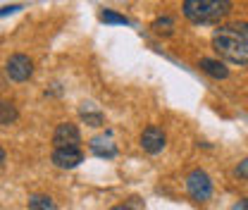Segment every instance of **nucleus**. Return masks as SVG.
I'll use <instances>...</instances> for the list:
<instances>
[{
	"mask_svg": "<svg viewBox=\"0 0 248 210\" xmlns=\"http://www.w3.org/2000/svg\"><path fill=\"white\" fill-rule=\"evenodd\" d=\"M89 148H91V153L98 155V158H115V155H117L115 144H110V141H105V139H91Z\"/></svg>",
	"mask_w": 248,
	"mask_h": 210,
	"instance_id": "nucleus-9",
	"label": "nucleus"
},
{
	"mask_svg": "<svg viewBox=\"0 0 248 210\" xmlns=\"http://www.w3.org/2000/svg\"><path fill=\"white\" fill-rule=\"evenodd\" d=\"M232 210H248V198H241V201H239Z\"/></svg>",
	"mask_w": 248,
	"mask_h": 210,
	"instance_id": "nucleus-17",
	"label": "nucleus"
},
{
	"mask_svg": "<svg viewBox=\"0 0 248 210\" xmlns=\"http://www.w3.org/2000/svg\"><path fill=\"white\" fill-rule=\"evenodd\" d=\"M5 72H7V77L12 81H27L31 74H33V62L24 53H15L7 60V65H5Z\"/></svg>",
	"mask_w": 248,
	"mask_h": 210,
	"instance_id": "nucleus-5",
	"label": "nucleus"
},
{
	"mask_svg": "<svg viewBox=\"0 0 248 210\" xmlns=\"http://www.w3.org/2000/svg\"><path fill=\"white\" fill-rule=\"evenodd\" d=\"M100 19L105 22V24H129V19L124 17V15H120V12H115V10H103L100 12Z\"/></svg>",
	"mask_w": 248,
	"mask_h": 210,
	"instance_id": "nucleus-12",
	"label": "nucleus"
},
{
	"mask_svg": "<svg viewBox=\"0 0 248 210\" xmlns=\"http://www.w3.org/2000/svg\"><path fill=\"white\" fill-rule=\"evenodd\" d=\"M182 12L191 24H215L232 12V0H184Z\"/></svg>",
	"mask_w": 248,
	"mask_h": 210,
	"instance_id": "nucleus-2",
	"label": "nucleus"
},
{
	"mask_svg": "<svg viewBox=\"0 0 248 210\" xmlns=\"http://www.w3.org/2000/svg\"><path fill=\"white\" fill-rule=\"evenodd\" d=\"M234 177H236V179L248 181V158H244V160L234 167Z\"/></svg>",
	"mask_w": 248,
	"mask_h": 210,
	"instance_id": "nucleus-15",
	"label": "nucleus"
},
{
	"mask_svg": "<svg viewBox=\"0 0 248 210\" xmlns=\"http://www.w3.org/2000/svg\"><path fill=\"white\" fill-rule=\"evenodd\" d=\"M139 144H141V148L146 150V153H160V150L167 146V136H165V131L160 129V127H155V124H148L143 131H141V136H139Z\"/></svg>",
	"mask_w": 248,
	"mask_h": 210,
	"instance_id": "nucleus-6",
	"label": "nucleus"
},
{
	"mask_svg": "<svg viewBox=\"0 0 248 210\" xmlns=\"http://www.w3.org/2000/svg\"><path fill=\"white\" fill-rule=\"evenodd\" d=\"M17 10H22V5H7V7H0V17H2V15H12V12H17Z\"/></svg>",
	"mask_w": 248,
	"mask_h": 210,
	"instance_id": "nucleus-16",
	"label": "nucleus"
},
{
	"mask_svg": "<svg viewBox=\"0 0 248 210\" xmlns=\"http://www.w3.org/2000/svg\"><path fill=\"white\" fill-rule=\"evenodd\" d=\"M50 160L60 170H74L84 162V153H81L79 146H62V148H53Z\"/></svg>",
	"mask_w": 248,
	"mask_h": 210,
	"instance_id": "nucleus-4",
	"label": "nucleus"
},
{
	"mask_svg": "<svg viewBox=\"0 0 248 210\" xmlns=\"http://www.w3.org/2000/svg\"><path fill=\"white\" fill-rule=\"evenodd\" d=\"M198 67H201L208 77H213V79H227V77H229V69L224 67V62H222V60L203 58V60L198 62Z\"/></svg>",
	"mask_w": 248,
	"mask_h": 210,
	"instance_id": "nucleus-8",
	"label": "nucleus"
},
{
	"mask_svg": "<svg viewBox=\"0 0 248 210\" xmlns=\"http://www.w3.org/2000/svg\"><path fill=\"white\" fill-rule=\"evenodd\" d=\"M151 29L155 31V33H172V29H174V22L170 19V17H160V19H155L153 24H151Z\"/></svg>",
	"mask_w": 248,
	"mask_h": 210,
	"instance_id": "nucleus-13",
	"label": "nucleus"
},
{
	"mask_svg": "<svg viewBox=\"0 0 248 210\" xmlns=\"http://www.w3.org/2000/svg\"><path fill=\"white\" fill-rule=\"evenodd\" d=\"M53 144H55V148H62V146H79V144H81V131H79V127L72 124V122L58 124L55 131H53Z\"/></svg>",
	"mask_w": 248,
	"mask_h": 210,
	"instance_id": "nucleus-7",
	"label": "nucleus"
},
{
	"mask_svg": "<svg viewBox=\"0 0 248 210\" xmlns=\"http://www.w3.org/2000/svg\"><path fill=\"white\" fill-rule=\"evenodd\" d=\"M5 162V150H2V146H0V165Z\"/></svg>",
	"mask_w": 248,
	"mask_h": 210,
	"instance_id": "nucleus-19",
	"label": "nucleus"
},
{
	"mask_svg": "<svg viewBox=\"0 0 248 210\" xmlns=\"http://www.w3.org/2000/svg\"><path fill=\"white\" fill-rule=\"evenodd\" d=\"M213 50L219 60L248 65V22L222 24L213 33Z\"/></svg>",
	"mask_w": 248,
	"mask_h": 210,
	"instance_id": "nucleus-1",
	"label": "nucleus"
},
{
	"mask_svg": "<svg viewBox=\"0 0 248 210\" xmlns=\"http://www.w3.org/2000/svg\"><path fill=\"white\" fill-rule=\"evenodd\" d=\"M81 120L86 122V124H91V127H103V122H105L100 113H86V110L81 113Z\"/></svg>",
	"mask_w": 248,
	"mask_h": 210,
	"instance_id": "nucleus-14",
	"label": "nucleus"
},
{
	"mask_svg": "<svg viewBox=\"0 0 248 210\" xmlns=\"http://www.w3.org/2000/svg\"><path fill=\"white\" fill-rule=\"evenodd\" d=\"M110 210H131L129 206H115V208H110Z\"/></svg>",
	"mask_w": 248,
	"mask_h": 210,
	"instance_id": "nucleus-18",
	"label": "nucleus"
},
{
	"mask_svg": "<svg viewBox=\"0 0 248 210\" xmlns=\"http://www.w3.org/2000/svg\"><path fill=\"white\" fill-rule=\"evenodd\" d=\"M19 117V110L15 108V103L10 100H0V127H10Z\"/></svg>",
	"mask_w": 248,
	"mask_h": 210,
	"instance_id": "nucleus-10",
	"label": "nucleus"
},
{
	"mask_svg": "<svg viewBox=\"0 0 248 210\" xmlns=\"http://www.w3.org/2000/svg\"><path fill=\"white\" fill-rule=\"evenodd\" d=\"M186 191H188V196H191L193 201L205 203V201L213 196V179H210V175H208L205 170H193V172H188V177H186Z\"/></svg>",
	"mask_w": 248,
	"mask_h": 210,
	"instance_id": "nucleus-3",
	"label": "nucleus"
},
{
	"mask_svg": "<svg viewBox=\"0 0 248 210\" xmlns=\"http://www.w3.org/2000/svg\"><path fill=\"white\" fill-rule=\"evenodd\" d=\"M29 210H58V206L50 196L33 194V196H29Z\"/></svg>",
	"mask_w": 248,
	"mask_h": 210,
	"instance_id": "nucleus-11",
	"label": "nucleus"
}]
</instances>
